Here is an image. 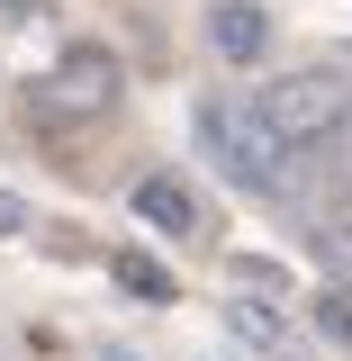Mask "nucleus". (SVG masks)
Returning <instances> with one entry per match:
<instances>
[{"label":"nucleus","instance_id":"nucleus-3","mask_svg":"<svg viewBox=\"0 0 352 361\" xmlns=\"http://www.w3.org/2000/svg\"><path fill=\"white\" fill-rule=\"evenodd\" d=\"M37 109L45 118H109V109H118V54H109V45H73L37 82Z\"/></svg>","mask_w":352,"mask_h":361},{"label":"nucleus","instance_id":"nucleus-10","mask_svg":"<svg viewBox=\"0 0 352 361\" xmlns=\"http://www.w3.org/2000/svg\"><path fill=\"white\" fill-rule=\"evenodd\" d=\"M28 9H37V0H9V18H28Z\"/></svg>","mask_w":352,"mask_h":361},{"label":"nucleus","instance_id":"nucleus-7","mask_svg":"<svg viewBox=\"0 0 352 361\" xmlns=\"http://www.w3.org/2000/svg\"><path fill=\"white\" fill-rule=\"evenodd\" d=\"M118 289H135V298H154V307H163V298H172V271H154L145 253H118Z\"/></svg>","mask_w":352,"mask_h":361},{"label":"nucleus","instance_id":"nucleus-9","mask_svg":"<svg viewBox=\"0 0 352 361\" xmlns=\"http://www.w3.org/2000/svg\"><path fill=\"white\" fill-rule=\"evenodd\" d=\"M18 226H28V199H18V190H0V235H18Z\"/></svg>","mask_w":352,"mask_h":361},{"label":"nucleus","instance_id":"nucleus-4","mask_svg":"<svg viewBox=\"0 0 352 361\" xmlns=\"http://www.w3.org/2000/svg\"><path fill=\"white\" fill-rule=\"evenodd\" d=\"M135 217L154 226V235H190V226H199V199H190V180L145 172V180H135Z\"/></svg>","mask_w":352,"mask_h":361},{"label":"nucleus","instance_id":"nucleus-6","mask_svg":"<svg viewBox=\"0 0 352 361\" xmlns=\"http://www.w3.org/2000/svg\"><path fill=\"white\" fill-rule=\"evenodd\" d=\"M226 334H235V343H253V353H289V316L280 307H262V298H235V307H226Z\"/></svg>","mask_w":352,"mask_h":361},{"label":"nucleus","instance_id":"nucleus-5","mask_svg":"<svg viewBox=\"0 0 352 361\" xmlns=\"http://www.w3.org/2000/svg\"><path fill=\"white\" fill-rule=\"evenodd\" d=\"M208 27H217V54H226V63H253V54L271 45V18L253 9V0H226Z\"/></svg>","mask_w":352,"mask_h":361},{"label":"nucleus","instance_id":"nucleus-8","mask_svg":"<svg viewBox=\"0 0 352 361\" xmlns=\"http://www.w3.org/2000/svg\"><path fill=\"white\" fill-rule=\"evenodd\" d=\"M316 325H325L334 343H352V289H325V298H316Z\"/></svg>","mask_w":352,"mask_h":361},{"label":"nucleus","instance_id":"nucleus-1","mask_svg":"<svg viewBox=\"0 0 352 361\" xmlns=\"http://www.w3.org/2000/svg\"><path fill=\"white\" fill-rule=\"evenodd\" d=\"M244 109H253L280 145H325V135L352 118V82L344 73H280V82H262Z\"/></svg>","mask_w":352,"mask_h":361},{"label":"nucleus","instance_id":"nucleus-2","mask_svg":"<svg viewBox=\"0 0 352 361\" xmlns=\"http://www.w3.org/2000/svg\"><path fill=\"white\" fill-rule=\"evenodd\" d=\"M199 145H208V163H217L226 180H244V190H271L280 180V135L253 118V109H235V99H208L199 109Z\"/></svg>","mask_w":352,"mask_h":361}]
</instances>
